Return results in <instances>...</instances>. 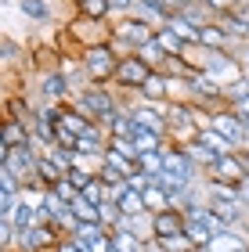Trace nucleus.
I'll use <instances>...</instances> for the list:
<instances>
[{"label": "nucleus", "mask_w": 249, "mask_h": 252, "mask_svg": "<svg viewBox=\"0 0 249 252\" xmlns=\"http://www.w3.org/2000/svg\"><path fill=\"white\" fill-rule=\"evenodd\" d=\"M210 126H213L220 137H228V141L235 144V152H239V148H246V119H239L228 105L217 108V112H210Z\"/></svg>", "instance_id": "9"}, {"label": "nucleus", "mask_w": 249, "mask_h": 252, "mask_svg": "<svg viewBox=\"0 0 249 252\" xmlns=\"http://www.w3.org/2000/svg\"><path fill=\"white\" fill-rule=\"evenodd\" d=\"M246 87H249V68H246Z\"/></svg>", "instance_id": "36"}, {"label": "nucleus", "mask_w": 249, "mask_h": 252, "mask_svg": "<svg viewBox=\"0 0 249 252\" xmlns=\"http://www.w3.org/2000/svg\"><path fill=\"white\" fill-rule=\"evenodd\" d=\"M199 47H202V51H235V47H239V40L224 29L220 18H213L210 26L199 29Z\"/></svg>", "instance_id": "11"}, {"label": "nucleus", "mask_w": 249, "mask_h": 252, "mask_svg": "<svg viewBox=\"0 0 249 252\" xmlns=\"http://www.w3.org/2000/svg\"><path fill=\"white\" fill-rule=\"evenodd\" d=\"M231 54H235V58H239V62H242L246 68H249V40H242V43H239V47H235Z\"/></svg>", "instance_id": "31"}, {"label": "nucleus", "mask_w": 249, "mask_h": 252, "mask_svg": "<svg viewBox=\"0 0 249 252\" xmlns=\"http://www.w3.org/2000/svg\"><path fill=\"white\" fill-rule=\"evenodd\" d=\"M239 202L246 205V209H249V177L242 180V184H239Z\"/></svg>", "instance_id": "32"}, {"label": "nucleus", "mask_w": 249, "mask_h": 252, "mask_svg": "<svg viewBox=\"0 0 249 252\" xmlns=\"http://www.w3.org/2000/svg\"><path fill=\"white\" fill-rule=\"evenodd\" d=\"M155 26H148L144 18L138 15H127V18H116L112 22V51L119 54V58H130V54H138L141 47H148L155 43Z\"/></svg>", "instance_id": "1"}, {"label": "nucleus", "mask_w": 249, "mask_h": 252, "mask_svg": "<svg viewBox=\"0 0 249 252\" xmlns=\"http://www.w3.org/2000/svg\"><path fill=\"white\" fill-rule=\"evenodd\" d=\"M80 62L90 76V87H108V83H116V68H119L123 58L112 51V43H98V47L80 51Z\"/></svg>", "instance_id": "3"}, {"label": "nucleus", "mask_w": 249, "mask_h": 252, "mask_svg": "<svg viewBox=\"0 0 249 252\" xmlns=\"http://www.w3.org/2000/svg\"><path fill=\"white\" fill-rule=\"evenodd\" d=\"M184 213L177 209V205H170L166 213H155L152 216V234L159 238V242H170V238H177V234H184Z\"/></svg>", "instance_id": "12"}, {"label": "nucleus", "mask_w": 249, "mask_h": 252, "mask_svg": "<svg viewBox=\"0 0 249 252\" xmlns=\"http://www.w3.org/2000/svg\"><path fill=\"white\" fill-rule=\"evenodd\" d=\"M36 90H40V105H65V101H72V87H69V79H65V72L58 65L43 68Z\"/></svg>", "instance_id": "7"}, {"label": "nucleus", "mask_w": 249, "mask_h": 252, "mask_svg": "<svg viewBox=\"0 0 249 252\" xmlns=\"http://www.w3.org/2000/svg\"><path fill=\"white\" fill-rule=\"evenodd\" d=\"M166 29H170V32H177V36L184 40V43H191V47H199V26H191V22L180 15V11H170Z\"/></svg>", "instance_id": "16"}, {"label": "nucleus", "mask_w": 249, "mask_h": 252, "mask_svg": "<svg viewBox=\"0 0 249 252\" xmlns=\"http://www.w3.org/2000/svg\"><path fill=\"white\" fill-rule=\"evenodd\" d=\"M72 108H80L87 119L105 126L112 116L127 112V97H119L116 90H108V87H87L80 94H72Z\"/></svg>", "instance_id": "2"}, {"label": "nucleus", "mask_w": 249, "mask_h": 252, "mask_svg": "<svg viewBox=\"0 0 249 252\" xmlns=\"http://www.w3.org/2000/svg\"><path fill=\"white\" fill-rule=\"evenodd\" d=\"M246 144H249V123H246Z\"/></svg>", "instance_id": "34"}, {"label": "nucleus", "mask_w": 249, "mask_h": 252, "mask_svg": "<svg viewBox=\"0 0 249 252\" xmlns=\"http://www.w3.org/2000/svg\"><path fill=\"white\" fill-rule=\"evenodd\" d=\"M195 141H199L202 148H210L213 155H231V152H235V144L228 141V137H220L213 126H202V130L195 133Z\"/></svg>", "instance_id": "17"}, {"label": "nucleus", "mask_w": 249, "mask_h": 252, "mask_svg": "<svg viewBox=\"0 0 249 252\" xmlns=\"http://www.w3.org/2000/svg\"><path fill=\"white\" fill-rule=\"evenodd\" d=\"M144 205H148V213L155 216V213H166L170 209V205H174V202H170V194L159 188V184H152L148 191H144Z\"/></svg>", "instance_id": "23"}, {"label": "nucleus", "mask_w": 249, "mask_h": 252, "mask_svg": "<svg viewBox=\"0 0 249 252\" xmlns=\"http://www.w3.org/2000/svg\"><path fill=\"white\" fill-rule=\"evenodd\" d=\"M105 231H108L105 223H80V227H76V234H72V242H80V245H90L94 238H101Z\"/></svg>", "instance_id": "25"}, {"label": "nucleus", "mask_w": 249, "mask_h": 252, "mask_svg": "<svg viewBox=\"0 0 249 252\" xmlns=\"http://www.w3.org/2000/svg\"><path fill=\"white\" fill-rule=\"evenodd\" d=\"M108 7H112V22L116 18H127L138 11V0H108Z\"/></svg>", "instance_id": "28"}, {"label": "nucleus", "mask_w": 249, "mask_h": 252, "mask_svg": "<svg viewBox=\"0 0 249 252\" xmlns=\"http://www.w3.org/2000/svg\"><path fill=\"white\" fill-rule=\"evenodd\" d=\"M138 101H144V105H166L170 101V76L163 68H155V72L144 79V87L138 90Z\"/></svg>", "instance_id": "13"}, {"label": "nucleus", "mask_w": 249, "mask_h": 252, "mask_svg": "<svg viewBox=\"0 0 249 252\" xmlns=\"http://www.w3.org/2000/svg\"><path fill=\"white\" fill-rule=\"evenodd\" d=\"M184 234L191 238V245H195V249H206L213 242V231H210L206 223H199V220H188L184 223Z\"/></svg>", "instance_id": "24"}, {"label": "nucleus", "mask_w": 249, "mask_h": 252, "mask_svg": "<svg viewBox=\"0 0 249 252\" xmlns=\"http://www.w3.org/2000/svg\"><path fill=\"white\" fill-rule=\"evenodd\" d=\"M18 11H22V18H29V22H51V4L47 0H18Z\"/></svg>", "instance_id": "21"}, {"label": "nucleus", "mask_w": 249, "mask_h": 252, "mask_svg": "<svg viewBox=\"0 0 249 252\" xmlns=\"http://www.w3.org/2000/svg\"><path fill=\"white\" fill-rule=\"evenodd\" d=\"M33 141V130L26 123H11L4 119V137H0V152H7V148H18V144H26Z\"/></svg>", "instance_id": "18"}, {"label": "nucleus", "mask_w": 249, "mask_h": 252, "mask_svg": "<svg viewBox=\"0 0 249 252\" xmlns=\"http://www.w3.org/2000/svg\"><path fill=\"white\" fill-rule=\"evenodd\" d=\"M0 54H4V62H7V65H18V58H26V51H22L11 36L0 40Z\"/></svg>", "instance_id": "27"}, {"label": "nucleus", "mask_w": 249, "mask_h": 252, "mask_svg": "<svg viewBox=\"0 0 249 252\" xmlns=\"http://www.w3.org/2000/svg\"><path fill=\"white\" fill-rule=\"evenodd\" d=\"M65 32H69V40L80 51L83 47H98V43H112V26L108 22H94V18H80V15L65 26Z\"/></svg>", "instance_id": "5"}, {"label": "nucleus", "mask_w": 249, "mask_h": 252, "mask_svg": "<svg viewBox=\"0 0 249 252\" xmlns=\"http://www.w3.org/2000/svg\"><path fill=\"white\" fill-rule=\"evenodd\" d=\"M239 158H242V166H246V173H249V144L239 148Z\"/></svg>", "instance_id": "33"}, {"label": "nucleus", "mask_w": 249, "mask_h": 252, "mask_svg": "<svg viewBox=\"0 0 249 252\" xmlns=\"http://www.w3.org/2000/svg\"><path fill=\"white\" fill-rule=\"evenodd\" d=\"M155 72V68L141 58V54H130V58H123L119 68H116V90H123V94H138V90L144 87V79H148Z\"/></svg>", "instance_id": "6"}, {"label": "nucleus", "mask_w": 249, "mask_h": 252, "mask_svg": "<svg viewBox=\"0 0 249 252\" xmlns=\"http://www.w3.org/2000/svg\"><path fill=\"white\" fill-rule=\"evenodd\" d=\"M112 202L119 205L123 216H144V213H148V205H144V194L134 191V188H127V184H119L116 191H112Z\"/></svg>", "instance_id": "14"}, {"label": "nucleus", "mask_w": 249, "mask_h": 252, "mask_svg": "<svg viewBox=\"0 0 249 252\" xmlns=\"http://www.w3.org/2000/svg\"><path fill=\"white\" fill-rule=\"evenodd\" d=\"M138 54H141V58L148 62L152 68H163V65H166V51L159 47V43H148V47H141Z\"/></svg>", "instance_id": "26"}, {"label": "nucleus", "mask_w": 249, "mask_h": 252, "mask_svg": "<svg viewBox=\"0 0 249 252\" xmlns=\"http://www.w3.org/2000/svg\"><path fill=\"white\" fill-rule=\"evenodd\" d=\"M112 249L116 252H144V242L134 231H112Z\"/></svg>", "instance_id": "22"}, {"label": "nucleus", "mask_w": 249, "mask_h": 252, "mask_svg": "<svg viewBox=\"0 0 249 252\" xmlns=\"http://www.w3.org/2000/svg\"><path fill=\"white\" fill-rule=\"evenodd\" d=\"M155 43H159V47L166 51V58H188V54H191V43H184V40L177 36V32H170L166 26L155 32Z\"/></svg>", "instance_id": "15"}, {"label": "nucleus", "mask_w": 249, "mask_h": 252, "mask_svg": "<svg viewBox=\"0 0 249 252\" xmlns=\"http://www.w3.org/2000/svg\"><path fill=\"white\" fill-rule=\"evenodd\" d=\"M199 68H202V72H210L224 90L246 79V65L235 58L231 51H199Z\"/></svg>", "instance_id": "4"}, {"label": "nucleus", "mask_w": 249, "mask_h": 252, "mask_svg": "<svg viewBox=\"0 0 249 252\" xmlns=\"http://www.w3.org/2000/svg\"><path fill=\"white\" fill-rule=\"evenodd\" d=\"M246 177H249V173H246V166H242L239 152H231V155H220L217 162H213V166L206 169V180H220V184H235V188H239Z\"/></svg>", "instance_id": "10"}, {"label": "nucleus", "mask_w": 249, "mask_h": 252, "mask_svg": "<svg viewBox=\"0 0 249 252\" xmlns=\"http://www.w3.org/2000/svg\"><path fill=\"white\" fill-rule=\"evenodd\" d=\"M163 158H166V173L170 177L184 180V184H195V180H199V162L188 155L184 144H166L163 148Z\"/></svg>", "instance_id": "8"}, {"label": "nucleus", "mask_w": 249, "mask_h": 252, "mask_svg": "<svg viewBox=\"0 0 249 252\" xmlns=\"http://www.w3.org/2000/svg\"><path fill=\"white\" fill-rule=\"evenodd\" d=\"M54 194H58L62 202H69V205H72V198H76L80 191H76V184H72L69 177H65V180H58V188H54Z\"/></svg>", "instance_id": "29"}, {"label": "nucleus", "mask_w": 249, "mask_h": 252, "mask_svg": "<svg viewBox=\"0 0 249 252\" xmlns=\"http://www.w3.org/2000/svg\"><path fill=\"white\" fill-rule=\"evenodd\" d=\"M191 252H210V249H191Z\"/></svg>", "instance_id": "35"}, {"label": "nucleus", "mask_w": 249, "mask_h": 252, "mask_svg": "<svg viewBox=\"0 0 249 252\" xmlns=\"http://www.w3.org/2000/svg\"><path fill=\"white\" fill-rule=\"evenodd\" d=\"M206 249L210 252H249V242L235 231H220V234H213V242Z\"/></svg>", "instance_id": "19"}, {"label": "nucleus", "mask_w": 249, "mask_h": 252, "mask_svg": "<svg viewBox=\"0 0 249 252\" xmlns=\"http://www.w3.org/2000/svg\"><path fill=\"white\" fill-rule=\"evenodd\" d=\"M228 108H231L239 119H246V123H249V94H246V97H239V101H231Z\"/></svg>", "instance_id": "30"}, {"label": "nucleus", "mask_w": 249, "mask_h": 252, "mask_svg": "<svg viewBox=\"0 0 249 252\" xmlns=\"http://www.w3.org/2000/svg\"><path fill=\"white\" fill-rule=\"evenodd\" d=\"M72 4H76V15L80 18H94V22H108L112 18L108 0H72Z\"/></svg>", "instance_id": "20"}]
</instances>
